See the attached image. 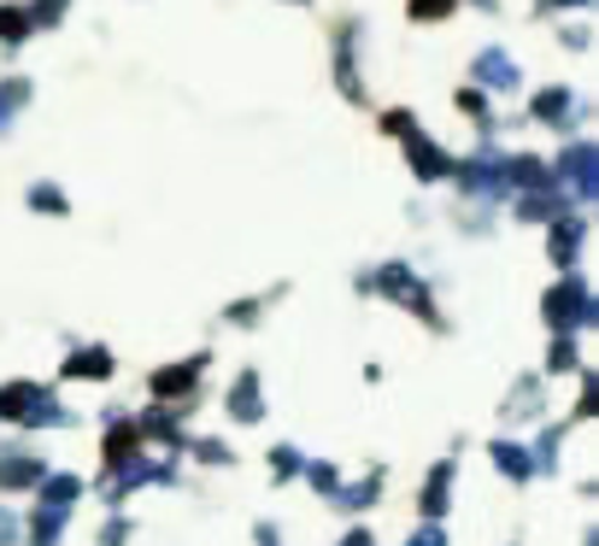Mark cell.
Instances as JSON below:
<instances>
[{
    "instance_id": "obj_16",
    "label": "cell",
    "mask_w": 599,
    "mask_h": 546,
    "mask_svg": "<svg viewBox=\"0 0 599 546\" xmlns=\"http://www.w3.org/2000/svg\"><path fill=\"white\" fill-rule=\"evenodd\" d=\"M24 206H30V212H41V218H66L71 212V200H66V188H59V182H30Z\"/></svg>"
},
{
    "instance_id": "obj_11",
    "label": "cell",
    "mask_w": 599,
    "mask_h": 546,
    "mask_svg": "<svg viewBox=\"0 0 599 546\" xmlns=\"http://www.w3.org/2000/svg\"><path fill=\"white\" fill-rule=\"evenodd\" d=\"M552 171L541 153H506V200L511 195H529V188H547Z\"/></svg>"
},
{
    "instance_id": "obj_8",
    "label": "cell",
    "mask_w": 599,
    "mask_h": 546,
    "mask_svg": "<svg viewBox=\"0 0 599 546\" xmlns=\"http://www.w3.org/2000/svg\"><path fill=\"white\" fill-rule=\"evenodd\" d=\"M400 153H406V165H411V177H418V182H447L452 177V153L436 136H423V130L400 136Z\"/></svg>"
},
{
    "instance_id": "obj_1",
    "label": "cell",
    "mask_w": 599,
    "mask_h": 546,
    "mask_svg": "<svg viewBox=\"0 0 599 546\" xmlns=\"http://www.w3.org/2000/svg\"><path fill=\"white\" fill-rule=\"evenodd\" d=\"M359 294H377V300H395L400 311H418V318L429 329H441V311H436V288H429V277L418 265H406V259H382V265H370L353 277Z\"/></svg>"
},
{
    "instance_id": "obj_4",
    "label": "cell",
    "mask_w": 599,
    "mask_h": 546,
    "mask_svg": "<svg viewBox=\"0 0 599 546\" xmlns=\"http://www.w3.org/2000/svg\"><path fill=\"white\" fill-rule=\"evenodd\" d=\"M547 171H552V182H559V188H570V195H565L570 206H588L599 195V147L576 136V141L559 147V159H552Z\"/></svg>"
},
{
    "instance_id": "obj_3",
    "label": "cell",
    "mask_w": 599,
    "mask_h": 546,
    "mask_svg": "<svg viewBox=\"0 0 599 546\" xmlns=\"http://www.w3.org/2000/svg\"><path fill=\"white\" fill-rule=\"evenodd\" d=\"M541 318L552 335H576V329L593 324V288H588L582 270H565V277L541 294Z\"/></svg>"
},
{
    "instance_id": "obj_22",
    "label": "cell",
    "mask_w": 599,
    "mask_h": 546,
    "mask_svg": "<svg viewBox=\"0 0 599 546\" xmlns=\"http://www.w3.org/2000/svg\"><path fill=\"white\" fill-rule=\"evenodd\" d=\"M547 365L552 370H576V341H570V335H559V341L547 347Z\"/></svg>"
},
{
    "instance_id": "obj_10",
    "label": "cell",
    "mask_w": 599,
    "mask_h": 546,
    "mask_svg": "<svg viewBox=\"0 0 599 546\" xmlns=\"http://www.w3.org/2000/svg\"><path fill=\"white\" fill-rule=\"evenodd\" d=\"M565 212H576V206L559 195V182L529 188V195H511V218H518V224H552V218H565Z\"/></svg>"
},
{
    "instance_id": "obj_9",
    "label": "cell",
    "mask_w": 599,
    "mask_h": 546,
    "mask_svg": "<svg viewBox=\"0 0 599 546\" xmlns=\"http://www.w3.org/2000/svg\"><path fill=\"white\" fill-rule=\"evenodd\" d=\"M582 247H588V218L582 212H565V218L547 224V259L559 265V270H576Z\"/></svg>"
},
{
    "instance_id": "obj_6",
    "label": "cell",
    "mask_w": 599,
    "mask_h": 546,
    "mask_svg": "<svg viewBox=\"0 0 599 546\" xmlns=\"http://www.w3.org/2000/svg\"><path fill=\"white\" fill-rule=\"evenodd\" d=\"M359 48H365V18L359 12L336 18V89H341L347 107H365L370 100L365 77H359Z\"/></svg>"
},
{
    "instance_id": "obj_27",
    "label": "cell",
    "mask_w": 599,
    "mask_h": 546,
    "mask_svg": "<svg viewBox=\"0 0 599 546\" xmlns=\"http://www.w3.org/2000/svg\"><path fill=\"white\" fill-rule=\"evenodd\" d=\"M288 7H306V0H288Z\"/></svg>"
},
{
    "instance_id": "obj_12",
    "label": "cell",
    "mask_w": 599,
    "mask_h": 546,
    "mask_svg": "<svg viewBox=\"0 0 599 546\" xmlns=\"http://www.w3.org/2000/svg\"><path fill=\"white\" fill-rule=\"evenodd\" d=\"M200 370H206V353H194V359H182V365H159L153 370V394L159 400H171V394H189L200 383Z\"/></svg>"
},
{
    "instance_id": "obj_21",
    "label": "cell",
    "mask_w": 599,
    "mask_h": 546,
    "mask_svg": "<svg viewBox=\"0 0 599 546\" xmlns=\"http://www.w3.org/2000/svg\"><path fill=\"white\" fill-rule=\"evenodd\" d=\"M377 130L400 141V136H411V130H418V112H411V107H388V112L377 118Z\"/></svg>"
},
{
    "instance_id": "obj_15",
    "label": "cell",
    "mask_w": 599,
    "mask_h": 546,
    "mask_svg": "<svg viewBox=\"0 0 599 546\" xmlns=\"http://www.w3.org/2000/svg\"><path fill=\"white\" fill-rule=\"evenodd\" d=\"M30 41V18H24V0H0V53H18Z\"/></svg>"
},
{
    "instance_id": "obj_20",
    "label": "cell",
    "mask_w": 599,
    "mask_h": 546,
    "mask_svg": "<svg viewBox=\"0 0 599 546\" xmlns=\"http://www.w3.org/2000/svg\"><path fill=\"white\" fill-rule=\"evenodd\" d=\"M452 12H459V0H406L411 24H447Z\"/></svg>"
},
{
    "instance_id": "obj_7",
    "label": "cell",
    "mask_w": 599,
    "mask_h": 546,
    "mask_svg": "<svg viewBox=\"0 0 599 546\" xmlns=\"http://www.w3.org/2000/svg\"><path fill=\"white\" fill-rule=\"evenodd\" d=\"M470 82L488 89V95H518L523 89V66L506 48H482L477 59H470Z\"/></svg>"
},
{
    "instance_id": "obj_17",
    "label": "cell",
    "mask_w": 599,
    "mask_h": 546,
    "mask_svg": "<svg viewBox=\"0 0 599 546\" xmlns=\"http://www.w3.org/2000/svg\"><path fill=\"white\" fill-rule=\"evenodd\" d=\"M24 18H30V36L36 30H59L71 18V0H24Z\"/></svg>"
},
{
    "instance_id": "obj_25",
    "label": "cell",
    "mask_w": 599,
    "mask_h": 546,
    "mask_svg": "<svg viewBox=\"0 0 599 546\" xmlns=\"http://www.w3.org/2000/svg\"><path fill=\"white\" fill-rule=\"evenodd\" d=\"M588 7H593V0H541V7H535V12L547 18V12H588Z\"/></svg>"
},
{
    "instance_id": "obj_14",
    "label": "cell",
    "mask_w": 599,
    "mask_h": 546,
    "mask_svg": "<svg viewBox=\"0 0 599 546\" xmlns=\"http://www.w3.org/2000/svg\"><path fill=\"white\" fill-rule=\"evenodd\" d=\"M30 100H36V82L30 77H0V136L12 130V118L24 112Z\"/></svg>"
},
{
    "instance_id": "obj_2",
    "label": "cell",
    "mask_w": 599,
    "mask_h": 546,
    "mask_svg": "<svg viewBox=\"0 0 599 546\" xmlns=\"http://www.w3.org/2000/svg\"><path fill=\"white\" fill-rule=\"evenodd\" d=\"M452 182L465 206H506V147L482 136L465 159H452Z\"/></svg>"
},
{
    "instance_id": "obj_24",
    "label": "cell",
    "mask_w": 599,
    "mask_h": 546,
    "mask_svg": "<svg viewBox=\"0 0 599 546\" xmlns=\"http://www.w3.org/2000/svg\"><path fill=\"white\" fill-rule=\"evenodd\" d=\"M230 406H236V411H259V383H253V376H241V383H236Z\"/></svg>"
},
{
    "instance_id": "obj_13",
    "label": "cell",
    "mask_w": 599,
    "mask_h": 546,
    "mask_svg": "<svg viewBox=\"0 0 599 546\" xmlns=\"http://www.w3.org/2000/svg\"><path fill=\"white\" fill-rule=\"evenodd\" d=\"M66 376H71V383H107V376H112V353L107 347H82V353L66 359Z\"/></svg>"
},
{
    "instance_id": "obj_19",
    "label": "cell",
    "mask_w": 599,
    "mask_h": 546,
    "mask_svg": "<svg viewBox=\"0 0 599 546\" xmlns=\"http://www.w3.org/2000/svg\"><path fill=\"white\" fill-rule=\"evenodd\" d=\"M452 107H459L470 123H482V130H488V118H493V107H488V89H477V82H465V89L452 95Z\"/></svg>"
},
{
    "instance_id": "obj_26",
    "label": "cell",
    "mask_w": 599,
    "mask_h": 546,
    "mask_svg": "<svg viewBox=\"0 0 599 546\" xmlns=\"http://www.w3.org/2000/svg\"><path fill=\"white\" fill-rule=\"evenodd\" d=\"M470 7H477V12H493V7H500V0H470Z\"/></svg>"
},
{
    "instance_id": "obj_18",
    "label": "cell",
    "mask_w": 599,
    "mask_h": 546,
    "mask_svg": "<svg viewBox=\"0 0 599 546\" xmlns=\"http://www.w3.org/2000/svg\"><path fill=\"white\" fill-rule=\"evenodd\" d=\"M282 294H288V288H271V294H247V300H236L230 311H223V324H236V329H247V324H253V318H259V311L271 306V300H282Z\"/></svg>"
},
{
    "instance_id": "obj_23",
    "label": "cell",
    "mask_w": 599,
    "mask_h": 546,
    "mask_svg": "<svg viewBox=\"0 0 599 546\" xmlns=\"http://www.w3.org/2000/svg\"><path fill=\"white\" fill-rule=\"evenodd\" d=\"M559 41H565V53H588V48H593V30H588V24H565Z\"/></svg>"
},
{
    "instance_id": "obj_5",
    "label": "cell",
    "mask_w": 599,
    "mask_h": 546,
    "mask_svg": "<svg viewBox=\"0 0 599 546\" xmlns=\"http://www.w3.org/2000/svg\"><path fill=\"white\" fill-rule=\"evenodd\" d=\"M588 118H593V107L570 89V82H547V89L529 95V123H541L552 136H570L576 123H588Z\"/></svg>"
}]
</instances>
